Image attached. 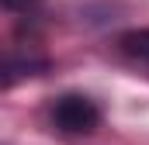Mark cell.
I'll return each mask as SVG.
<instances>
[{"label": "cell", "instance_id": "3957f363", "mask_svg": "<svg viewBox=\"0 0 149 145\" xmlns=\"http://www.w3.org/2000/svg\"><path fill=\"white\" fill-rule=\"evenodd\" d=\"M38 0H0V7L3 10H17V14H24V10H31Z\"/></svg>", "mask_w": 149, "mask_h": 145}, {"label": "cell", "instance_id": "6da1fadb", "mask_svg": "<svg viewBox=\"0 0 149 145\" xmlns=\"http://www.w3.org/2000/svg\"><path fill=\"white\" fill-rule=\"evenodd\" d=\"M52 121H56L63 131H70V135H87V131H94V128L101 124V110H97L94 100H87V97H80V93H66V97L56 100Z\"/></svg>", "mask_w": 149, "mask_h": 145}, {"label": "cell", "instance_id": "7a4b0ae2", "mask_svg": "<svg viewBox=\"0 0 149 145\" xmlns=\"http://www.w3.org/2000/svg\"><path fill=\"white\" fill-rule=\"evenodd\" d=\"M121 41H125L128 52H135V55L149 59V31H132V35H125Z\"/></svg>", "mask_w": 149, "mask_h": 145}]
</instances>
